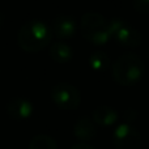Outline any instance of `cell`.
<instances>
[{"label":"cell","instance_id":"5b68a950","mask_svg":"<svg viewBox=\"0 0 149 149\" xmlns=\"http://www.w3.org/2000/svg\"><path fill=\"white\" fill-rule=\"evenodd\" d=\"M51 100L62 110H74L81 103V93L71 84H56L51 89Z\"/></svg>","mask_w":149,"mask_h":149},{"label":"cell","instance_id":"3957f363","mask_svg":"<svg viewBox=\"0 0 149 149\" xmlns=\"http://www.w3.org/2000/svg\"><path fill=\"white\" fill-rule=\"evenodd\" d=\"M80 29H81L82 37L95 46H103L111 38L110 24L100 13H85L80 21Z\"/></svg>","mask_w":149,"mask_h":149},{"label":"cell","instance_id":"9a60e30c","mask_svg":"<svg viewBox=\"0 0 149 149\" xmlns=\"http://www.w3.org/2000/svg\"><path fill=\"white\" fill-rule=\"evenodd\" d=\"M71 149H94V148H93L92 145L86 144V143H79V144L73 145Z\"/></svg>","mask_w":149,"mask_h":149},{"label":"cell","instance_id":"5bb4252c","mask_svg":"<svg viewBox=\"0 0 149 149\" xmlns=\"http://www.w3.org/2000/svg\"><path fill=\"white\" fill-rule=\"evenodd\" d=\"M134 8L140 15H149V0H134Z\"/></svg>","mask_w":149,"mask_h":149},{"label":"cell","instance_id":"2e32d148","mask_svg":"<svg viewBox=\"0 0 149 149\" xmlns=\"http://www.w3.org/2000/svg\"><path fill=\"white\" fill-rule=\"evenodd\" d=\"M3 22H4V18H3L1 13H0V28H1V26H3Z\"/></svg>","mask_w":149,"mask_h":149},{"label":"cell","instance_id":"ba28073f","mask_svg":"<svg viewBox=\"0 0 149 149\" xmlns=\"http://www.w3.org/2000/svg\"><path fill=\"white\" fill-rule=\"evenodd\" d=\"M52 34L59 39H67L74 36L76 21L68 15H59L54 18L51 25Z\"/></svg>","mask_w":149,"mask_h":149},{"label":"cell","instance_id":"8992f818","mask_svg":"<svg viewBox=\"0 0 149 149\" xmlns=\"http://www.w3.org/2000/svg\"><path fill=\"white\" fill-rule=\"evenodd\" d=\"M115 149H141V135L130 124H120L113 134Z\"/></svg>","mask_w":149,"mask_h":149},{"label":"cell","instance_id":"30bf717a","mask_svg":"<svg viewBox=\"0 0 149 149\" xmlns=\"http://www.w3.org/2000/svg\"><path fill=\"white\" fill-rule=\"evenodd\" d=\"M116 119H118V114H116V111L114 110L113 107H110V106H106V105L98 106V107L94 109V111H93V122L101 127L113 126L116 122Z\"/></svg>","mask_w":149,"mask_h":149},{"label":"cell","instance_id":"52a82bcc","mask_svg":"<svg viewBox=\"0 0 149 149\" xmlns=\"http://www.w3.org/2000/svg\"><path fill=\"white\" fill-rule=\"evenodd\" d=\"M7 113L12 119L24 120L31 116L33 114V103L22 97H15L8 102Z\"/></svg>","mask_w":149,"mask_h":149},{"label":"cell","instance_id":"ac0fdd59","mask_svg":"<svg viewBox=\"0 0 149 149\" xmlns=\"http://www.w3.org/2000/svg\"><path fill=\"white\" fill-rule=\"evenodd\" d=\"M148 56H149V47H148Z\"/></svg>","mask_w":149,"mask_h":149},{"label":"cell","instance_id":"277c9868","mask_svg":"<svg viewBox=\"0 0 149 149\" xmlns=\"http://www.w3.org/2000/svg\"><path fill=\"white\" fill-rule=\"evenodd\" d=\"M110 36L118 45L123 47L134 49L141 43V34L137 29H135L132 25L127 24L126 21L114 18L110 22Z\"/></svg>","mask_w":149,"mask_h":149},{"label":"cell","instance_id":"8fae6325","mask_svg":"<svg viewBox=\"0 0 149 149\" xmlns=\"http://www.w3.org/2000/svg\"><path fill=\"white\" fill-rule=\"evenodd\" d=\"M50 56L54 62L59 63V64H64L72 59L73 51L70 45L64 43V42H55L50 46Z\"/></svg>","mask_w":149,"mask_h":149},{"label":"cell","instance_id":"9c48e42d","mask_svg":"<svg viewBox=\"0 0 149 149\" xmlns=\"http://www.w3.org/2000/svg\"><path fill=\"white\" fill-rule=\"evenodd\" d=\"M73 134H74V136L79 140H81L82 143H86V141H90V140L94 139L97 131H95L94 123H93L92 119L88 118V116H81V118L74 123Z\"/></svg>","mask_w":149,"mask_h":149},{"label":"cell","instance_id":"7a4b0ae2","mask_svg":"<svg viewBox=\"0 0 149 149\" xmlns=\"http://www.w3.org/2000/svg\"><path fill=\"white\" fill-rule=\"evenodd\" d=\"M111 72L116 84L122 86H134L144 74V63L136 54L127 52L115 60Z\"/></svg>","mask_w":149,"mask_h":149},{"label":"cell","instance_id":"6da1fadb","mask_svg":"<svg viewBox=\"0 0 149 149\" xmlns=\"http://www.w3.org/2000/svg\"><path fill=\"white\" fill-rule=\"evenodd\" d=\"M51 26L39 20H31L20 28L17 43L26 52H38L46 49L52 39Z\"/></svg>","mask_w":149,"mask_h":149},{"label":"cell","instance_id":"e0dca14e","mask_svg":"<svg viewBox=\"0 0 149 149\" xmlns=\"http://www.w3.org/2000/svg\"><path fill=\"white\" fill-rule=\"evenodd\" d=\"M8 149H17V148H8Z\"/></svg>","mask_w":149,"mask_h":149},{"label":"cell","instance_id":"4fadbf2b","mask_svg":"<svg viewBox=\"0 0 149 149\" xmlns=\"http://www.w3.org/2000/svg\"><path fill=\"white\" fill-rule=\"evenodd\" d=\"M29 149H58V144L49 135H37L31 139Z\"/></svg>","mask_w":149,"mask_h":149},{"label":"cell","instance_id":"7c38bea8","mask_svg":"<svg viewBox=\"0 0 149 149\" xmlns=\"http://www.w3.org/2000/svg\"><path fill=\"white\" fill-rule=\"evenodd\" d=\"M89 64L95 72H105L110 65V58L103 51H95L90 55Z\"/></svg>","mask_w":149,"mask_h":149}]
</instances>
